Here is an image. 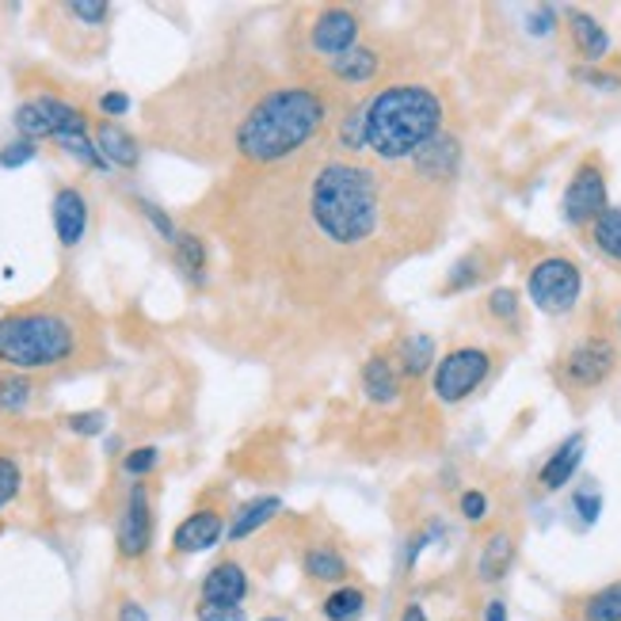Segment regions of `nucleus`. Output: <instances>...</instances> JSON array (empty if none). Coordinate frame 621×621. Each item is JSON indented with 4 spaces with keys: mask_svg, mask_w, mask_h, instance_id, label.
Returning a JSON list of instances; mask_svg holds the SVG:
<instances>
[{
    "mask_svg": "<svg viewBox=\"0 0 621 621\" xmlns=\"http://www.w3.org/2000/svg\"><path fill=\"white\" fill-rule=\"evenodd\" d=\"M484 621H507V606H504V598H492V603L484 606Z\"/></svg>",
    "mask_w": 621,
    "mask_h": 621,
    "instance_id": "48",
    "label": "nucleus"
},
{
    "mask_svg": "<svg viewBox=\"0 0 621 621\" xmlns=\"http://www.w3.org/2000/svg\"><path fill=\"white\" fill-rule=\"evenodd\" d=\"M20 489H24V469H20L16 458L0 454V511L20 496Z\"/></svg>",
    "mask_w": 621,
    "mask_h": 621,
    "instance_id": "33",
    "label": "nucleus"
},
{
    "mask_svg": "<svg viewBox=\"0 0 621 621\" xmlns=\"http://www.w3.org/2000/svg\"><path fill=\"white\" fill-rule=\"evenodd\" d=\"M575 77H580L583 85H591V88H621V77H613V73H603V69H580Z\"/></svg>",
    "mask_w": 621,
    "mask_h": 621,
    "instance_id": "45",
    "label": "nucleus"
},
{
    "mask_svg": "<svg viewBox=\"0 0 621 621\" xmlns=\"http://www.w3.org/2000/svg\"><path fill=\"white\" fill-rule=\"evenodd\" d=\"M378 69H381L378 50L363 47V42H358L355 50H347V54L332 58V77L340 80V85H351V88L370 85V80L378 77Z\"/></svg>",
    "mask_w": 621,
    "mask_h": 621,
    "instance_id": "22",
    "label": "nucleus"
},
{
    "mask_svg": "<svg viewBox=\"0 0 621 621\" xmlns=\"http://www.w3.org/2000/svg\"><path fill=\"white\" fill-rule=\"evenodd\" d=\"M194 621H249L244 606H211V603H199L194 606Z\"/></svg>",
    "mask_w": 621,
    "mask_h": 621,
    "instance_id": "42",
    "label": "nucleus"
},
{
    "mask_svg": "<svg viewBox=\"0 0 621 621\" xmlns=\"http://www.w3.org/2000/svg\"><path fill=\"white\" fill-rule=\"evenodd\" d=\"M138 211L145 214V221H149V226L156 229V237H161L164 244H176V241H179V233H183V229H176V221H172L168 214H164L161 206H156V202H149V199H138Z\"/></svg>",
    "mask_w": 621,
    "mask_h": 621,
    "instance_id": "35",
    "label": "nucleus"
},
{
    "mask_svg": "<svg viewBox=\"0 0 621 621\" xmlns=\"http://www.w3.org/2000/svg\"><path fill=\"white\" fill-rule=\"evenodd\" d=\"M527 297L534 309L549 313V317H565L580 305L583 297V271L575 259L568 256H542L527 271Z\"/></svg>",
    "mask_w": 621,
    "mask_h": 621,
    "instance_id": "5",
    "label": "nucleus"
},
{
    "mask_svg": "<svg viewBox=\"0 0 621 621\" xmlns=\"http://www.w3.org/2000/svg\"><path fill=\"white\" fill-rule=\"evenodd\" d=\"M320 613H325V621H358L366 613V591L355 583H340L325 595Z\"/></svg>",
    "mask_w": 621,
    "mask_h": 621,
    "instance_id": "24",
    "label": "nucleus"
},
{
    "mask_svg": "<svg viewBox=\"0 0 621 621\" xmlns=\"http://www.w3.org/2000/svg\"><path fill=\"white\" fill-rule=\"evenodd\" d=\"M458 507H461V519H466V522H484V519H489V511H492L489 496H484V492H477V489L461 492Z\"/></svg>",
    "mask_w": 621,
    "mask_h": 621,
    "instance_id": "41",
    "label": "nucleus"
},
{
    "mask_svg": "<svg viewBox=\"0 0 621 621\" xmlns=\"http://www.w3.org/2000/svg\"><path fill=\"white\" fill-rule=\"evenodd\" d=\"M279 511H282V499L279 496H256V499H249V504L237 507V515L229 519L226 542H249V537L259 534V530H264Z\"/></svg>",
    "mask_w": 621,
    "mask_h": 621,
    "instance_id": "19",
    "label": "nucleus"
},
{
    "mask_svg": "<svg viewBox=\"0 0 621 621\" xmlns=\"http://www.w3.org/2000/svg\"><path fill=\"white\" fill-rule=\"evenodd\" d=\"M335 141H340V149H347V153H363L366 149V103L363 107H351L347 115L340 118Z\"/></svg>",
    "mask_w": 621,
    "mask_h": 621,
    "instance_id": "30",
    "label": "nucleus"
},
{
    "mask_svg": "<svg viewBox=\"0 0 621 621\" xmlns=\"http://www.w3.org/2000/svg\"><path fill=\"white\" fill-rule=\"evenodd\" d=\"M118 621H149V610L141 603H134V598H126V603L118 606Z\"/></svg>",
    "mask_w": 621,
    "mask_h": 621,
    "instance_id": "46",
    "label": "nucleus"
},
{
    "mask_svg": "<svg viewBox=\"0 0 621 621\" xmlns=\"http://www.w3.org/2000/svg\"><path fill=\"white\" fill-rule=\"evenodd\" d=\"M489 313L496 320H519V290L511 287H496L489 294Z\"/></svg>",
    "mask_w": 621,
    "mask_h": 621,
    "instance_id": "39",
    "label": "nucleus"
},
{
    "mask_svg": "<svg viewBox=\"0 0 621 621\" xmlns=\"http://www.w3.org/2000/svg\"><path fill=\"white\" fill-rule=\"evenodd\" d=\"M80 351V325L58 309H20L0 317V363L12 370H54Z\"/></svg>",
    "mask_w": 621,
    "mask_h": 621,
    "instance_id": "4",
    "label": "nucleus"
},
{
    "mask_svg": "<svg viewBox=\"0 0 621 621\" xmlns=\"http://www.w3.org/2000/svg\"><path fill=\"white\" fill-rule=\"evenodd\" d=\"M226 519L214 507H202V511H191L172 530V549L179 557H199V553H211L218 542H226Z\"/></svg>",
    "mask_w": 621,
    "mask_h": 621,
    "instance_id": "12",
    "label": "nucleus"
},
{
    "mask_svg": "<svg viewBox=\"0 0 621 621\" xmlns=\"http://www.w3.org/2000/svg\"><path fill=\"white\" fill-rule=\"evenodd\" d=\"M396 358H401V370L408 373V378H423V373L435 366V340H431L428 332L404 335Z\"/></svg>",
    "mask_w": 621,
    "mask_h": 621,
    "instance_id": "25",
    "label": "nucleus"
},
{
    "mask_svg": "<svg viewBox=\"0 0 621 621\" xmlns=\"http://www.w3.org/2000/svg\"><path fill=\"white\" fill-rule=\"evenodd\" d=\"M328 100L309 85L267 88L237 123L233 145L249 164H279L305 149L328 123Z\"/></svg>",
    "mask_w": 621,
    "mask_h": 621,
    "instance_id": "1",
    "label": "nucleus"
},
{
    "mask_svg": "<svg viewBox=\"0 0 621 621\" xmlns=\"http://www.w3.org/2000/svg\"><path fill=\"white\" fill-rule=\"evenodd\" d=\"M363 393L370 396L373 404H393L396 396H401V373H396V366L389 363V358H381V355L366 358Z\"/></svg>",
    "mask_w": 621,
    "mask_h": 621,
    "instance_id": "23",
    "label": "nucleus"
},
{
    "mask_svg": "<svg viewBox=\"0 0 621 621\" xmlns=\"http://www.w3.org/2000/svg\"><path fill=\"white\" fill-rule=\"evenodd\" d=\"M583 451H587V439H583V431L568 435L565 443H560L557 451L549 454V461H545V466L537 469V484H542L545 492H560L568 481H572L575 473H580Z\"/></svg>",
    "mask_w": 621,
    "mask_h": 621,
    "instance_id": "15",
    "label": "nucleus"
},
{
    "mask_svg": "<svg viewBox=\"0 0 621 621\" xmlns=\"http://www.w3.org/2000/svg\"><path fill=\"white\" fill-rule=\"evenodd\" d=\"M618 332H621V313H618Z\"/></svg>",
    "mask_w": 621,
    "mask_h": 621,
    "instance_id": "50",
    "label": "nucleus"
},
{
    "mask_svg": "<svg viewBox=\"0 0 621 621\" xmlns=\"http://www.w3.org/2000/svg\"><path fill=\"white\" fill-rule=\"evenodd\" d=\"M100 111L107 118H123L126 111H130V96H126V92H103L100 96Z\"/></svg>",
    "mask_w": 621,
    "mask_h": 621,
    "instance_id": "43",
    "label": "nucleus"
},
{
    "mask_svg": "<svg viewBox=\"0 0 621 621\" xmlns=\"http://www.w3.org/2000/svg\"><path fill=\"white\" fill-rule=\"evenodd\" d=\"M115 545L123 560H141L153 545V499L145 484H134L115 527Z\"/></svg>",
    "mask_w": 621,
    "mask_h": 621,
    "instance_id": "10",
    "label": "nucleus"
},
{
    "mask_svg": "<svg viewBox=\"0 0 621 621\" xmlns=\"http://www.w3.org/2000/svg\"><path fill=\"white\" fill-rule=\"evenodd\" d=\"M58 149L62 153H69L77 164H85V168H96V172H107V161L100 156V149H96L92 134L88 130H69V134H58Z\"/></svg>",
    "mask_w": 621,
    "mask_h": 621,
    "instance_id": "27",
    "label": "nucleus"
},
{
    "mask_svg": "<svg viewBox=\"0 0 621 621\" xmlns=\"http://www.w3.org/2000/svg\"><path fill=\"white\" fill-rule=\"evenodd\" d=\"M618 343L606 340V335H583L580 343L565 351L557 366V378L565 389H580V393H591V389L606 385L618 370Z\"/></svg>",
    "mask_w": 621,
    "mask_h": 621,
    "instance_id": "6",
    "label": "nucleus"
},
{
    "mask_svg": "<svg viewBox=\"0 0 621 621\" xmlns=\"http://www.w3.org/2000/svg\"><path fill=\"white\" fill-rule=\"evenodd\" d=\"M606 206H610V202H606V172L603 164H598V156H587V161L572 172L565 194H560V214H565L568 226L591 229Z\"/></svg>",
    "mask_w": 621,
    "mask_h": 621,
    "instance_id": "9",
    "label": "nucleus"
},
{
    "mask_svg": "<svg viewBox=\"0 0 621 621\" xmlns=\"http://www.w3.org/2000/svg\"><path fill=\"white\" fill-rule=\"evenodd\" d=\"M411 164L423 179H451L461 164V141L454 134H435L420 153L411 156Z\"/></svg>",
    "mask_w": 621,
    "mask_h": 621,
    "instance_id": "16",
    "label": "nucleus"
},
{
    "mask_svg": "<svg viewBox=\"0 0 621 621\" xmlns=\"http://www.w3.org/2000/svg\"><path fill=\"white\" fill-rule=\"evenodd\" d=\"M31 404V381L24 373L0 378V411H24Z\"/></svg>",
    "mask_w": 621,
    "mask_h": 621,
    "instance_id": "32",
    "label": "nucleus"
},
{
    "mask_svg": "<svg viewBox=\"0 0 621 621\" xmlns=\"http://www.w3.org/2000/svg\"><path fill=\"white\" fill-rule=\"evenodd\" d=\"M568 35H572V47L575 54L583 58L587 65H598L606 54H610V35H606V27L598 24L591 12H568Z\"/></svg>",
    "mask_w": 621,
    "mask_h": 621,
    "instance_id": "17",
    "label": "nucleus"
},
{
    "mask_svg": "<svg viewBox=\"0 0 621 621\" xmlns=\"http://www.w3.org/2000/svg\"><path fill=\"white\" fill-rule=\"evenodd\" d=\"M492 373V355L484 347H454L451 355H443L431 373V393L443 404H461L489 381Z\"/></svg>",
    "mask_w": 621,
    "mask_h": 621,
    "instance_id": "7",
    "label": "nucleus"
},
{
    "mask_svg": "<svg viewBox=\"0 0 621 621\" xmlns=\"http://www.w3.org/2000/svg\"><path fill=\"white\" fill-rule=\"evenodd\" d=\"M443 100L428 85H389L366 103V149L381 161H411L443 134Z\"/></svg>",
    "mask_w": 621,
    "mask_h": 621,
    "instance_id": "3",
    "label": "nucleus"
},
{
    "mask_svg": "<svg viewBox=\"0 0 621 621\" xmlns=\"http://www.w3.org/2000/svg\"><path fill=\"white\" fill-rule=\"evenodd\" d=\"M12 123H16L20 138H27V141L58 138V134H69V130H88L85 111H80L77 103L62 100V96H50V92L31 96V100L20 103Z\"/></svg>",
    "mask_w": 621,
    "mask_h": 621,
    "instance_id": "8",
    "label": "nucleus"
},
{
    "mask_svg": "<svg viewBox=\"0 0 621 621\" xmlns=\"http://www.w3.org/2000/svg\"><path fill=\"white\" fill-rule=\"evenodd\" d=\"M358 31H363V20L351 9H325L313 20L309 47L325 58H340L358 47Z\"/></svg>",
    "mask_w": 621,
    "mask_h": 621,
    "instance_id": "11",
    "label": "nucleus"
},
{
    "mask_svg": "<svg viewBox=\"0 0 621 621\" xmlns=\"http://www.w3.org/2000/svg\"><path fill=\"white\" fill-rule=\"evenodd\" d=\"M530 35H553V27H557V12L553 9H537L530 12Z\"/></svg>",
    "mask_w": 621,
    "mask_h": 621,
    "instance_id": "44",
    "label": "nucleus"
},
{
    "mask_svg": "<svg viewBox=\"0 0 621 621\" xmlns=\"http://www.w3.org/2000/svg\"><path fill=\"white\" fill-rule=\"evenodd\" d=\"M591 241H595V249L603 252L606 259L621 264V206H606V211L598 214V221L591 226Z\"/></svg>",
    "mask_w": 621,
    "mask_h": 621,
    "instance_id": "26",
    "label": "nucleus"
},
{
    "mask_svg": "<svg viewBox=\"0 0 621 621\" xmlns=\"http://www.w3.org/2000/svg\"><path fill=\"white\" fill-rule=\"evenodd\" d=\"M92 141L100 149V156L107 161V168H138L141 161V145L134 134H126L123 126L115 123H100L92 130Z\"/></svg>",
    "mask_w": 621,
    "mask_h": 621,
    "instance_id": "18",
    "label": "nucleus"
},
{
    "mask_svg": "<svg viewBox=\"0 0 621 621\" xmlns=\"http://www.w3.org/2000/svg\"><path fill=\"white\" fill-rule=\"evenodd\" d=\"M259 621H290V618H282V613H267V618H259Z\"/></svg>",
    "mask_w": 621,
    "mask_h": 621,
    "instance_id": "49",
    "label": "nucleus"
},
{
    "mask_svg": "<svg viewBox=\"0 0 621 621\" xmlns=\"http://www.w3.org/2000/svg\"><path fill=\"white\" fill-rule=\"evenodd\" d=\"M249 598V572L241 560H218L211 572L202 575L199 603L211 606H244Z\"/></svg>",
    "mask_w": 621,
    "mask_h": 621,
    "instance_id": "13",
    "label": "nucleus"
},
{
    "mask_svg": "<svg viewBox=\"0 0 621 621\" xmlns=\"http://www.w3.org/2000/svg\"><path fill=\"white\" fill-rule=\"evenodd\" d=\"M35 156H39V145H35V141H27V138H16V141H9V145L0 149V168L16 172V168H24V164H31Z\"/></svg>",
    "mask_w": 621,
    "mask_h": 621,
    "instance_id": "36",
    "label": "nucleus"
},
{
    "mask_svg": "<svg viewBox=\"0 0 621 621\" xmlns=\"http://www.w3.org/2000/svg\"><path fill=\"white\" fill-rule=\"evenodd\" d=\"M172 252H176L179 271H183L191 282H202V275H206V244L183 229V233H179V241L172 244Z\"/></svg>",
    "mask_w": 621,
    "mask_h": 621,
    "instance_id": "28",
    "label": "nucleus"
},
{
    "mask_svg": "<svg viewBox=\"0 0 621 621\" xmlns=\"http://www.w3.org/2000/svg\"><path fill=\"white\" fill-rule=\"evenodd\" d=\"M313 229L335 249H358L378 233L381 183L355 161H325L309 183Z\"/></svg>",
    "mask_w": 621,
    "mask_h": 621,
    "instance_id": "2",
    "label": "nucleus"
},
{
    "mask_svg": "<svg viewBox=\"0 0 621 621\" xmlns=\"http://www.w3.org/2000/svg\"><path fill=\"white\" fill-rule=\"evenodd\" d=\"M161 461V451L156 446H134L130 454L123 458V473L126 477H149Z\"/></svg>",
    "mask_w": 621,
    "mask_h": 621,
    "instance_id": "38",
    "label": "nucleus"
},
{
    "mask_svg": "<svg viewBox=\"0 0 621 621\" xmlns=\"http://www.w3.org/2000/svg\"><path fill=\"white\" fill-rule=\"evenodd\" d=\"M481 275H484L481 256H466V259H458V264L451 267V275H446V290H451V294H458V290L477 287V282H481Z\"/></svg>",
    "mask_w": 621,
    "mask_h": 621,
    "instance_id": "34",
    "label": "nucleus"
},
{
    "mask_svg": "<svg viewBox=\"0 0 621 621\" xmlns=\"http://www.w3.org/2000/svg\"><path fill=\"white\" fill-rule=\"evenodd\" d=\"M302 568L313 583H325V587H340L351 572L347 557H343L335 545H309L302 557Z\"/></svg>",
    "mask_w": 621,
    "mask_h": 621,
    "instance_id": "21",
    "label": "nucleus"
},
{
    "mask_svg": "<svg viewBox=\"0 0 621 621\" xmlns=\"http://www.w3.org/2000/svg\"><path fill=\"white\" fill-rule=\"evenodd\" d=\"M50 218H54V233L62 249H77L88 233V199L80 187H62L50 202Z\"/></svg>",
    "mask_w": 621,
    "mask_h": 621,
    "instance_id": "14",
    "label": "nucleus"
},
{
    "mask_svg": "<svg viewBox=\"0 0 621 621\" xmlns=\"http://www.w3.org/2000/svg\"><path fill=\"white\" fill-rule=\"evenodd\" d=\"M572 515L575 522H580L583 530L595 527L598 515H603V492L595 489V484H583V489L572 492Z\"/></svg>",
    "mask_w": 621,
    "mask_h": 621,
    "instance_id": "31",
    "label": "nucleus"
},
{
    "mask_svg": "<svg viewBox=\"0 0 621 621\" xmlns=\"http://www.w3.org/2000/svg\"><path fill=\"white\" fill-rule=\"evenodd\" d=\"M583 621H621V583L595 591L583 603Z\"/></svg>",
    "mask_w": 621,
    "mask_h": 621,
    "instance_id": "29",
    "label": "nucleus"
},
{
    "mask_svg": "<svg viewBox=\"0 0 621 621\" xmlns=\"http://www.w3.org/2000/svg\"><path fill=\"white\" fill-rule=\"evenodd\" d=\"M396 621H431V618H428V610H423V603H408Z\"/></svg>",
    "mask_w": 621,
    "mask_h": 621,
    "instance_id": "47",
    "label": "nucleus"
},
{
    "mask_svg": "<svg viewBox=\"0 0 621 621\" xmlns=\"http://www.w3.org/2000/svg\"><path fill=\"white\" fill-rule=\"evenodd\" d=\"M65 12L88 27H103L111 20V4H103V0H73V4H65Z\"/></svg>",
    "mask_w": 621,
    "mask_h": 621,
    "instance_id": "37",
    "label": "nucleus"
},
{
    "mask_svg": "<svg viewBox=\"0 0 621 621\" xmlns=\"http://www.w3.org/2000/svg\"><path fill=\"white\" fill-rule=\"evenodd\" d=\"M103 428H107V416H103V411H77V416H69V431L80 439L103 435Z\"/></svg>",
    "mask_w": 621,
    "mask_h": 621,
    "instance_id": "40",
    "label": "nucleus"
},
{
    "mask_svg": "<svg viewBox=\"0 0 621 621\" xmlns=\"http://www.w3.org/2000/svg\"><path fill=\"white\" fill-rule=\"evenodd\" d=\"M515 565V534L511 530H496V534L484 537L481 557H477V575L481 583H499Z\"/></svg>",
    "mask_w": 621,
    "mask_h": 621,
    "instance_id": "20",
    "label": "nucleus"
}]
</instances>
